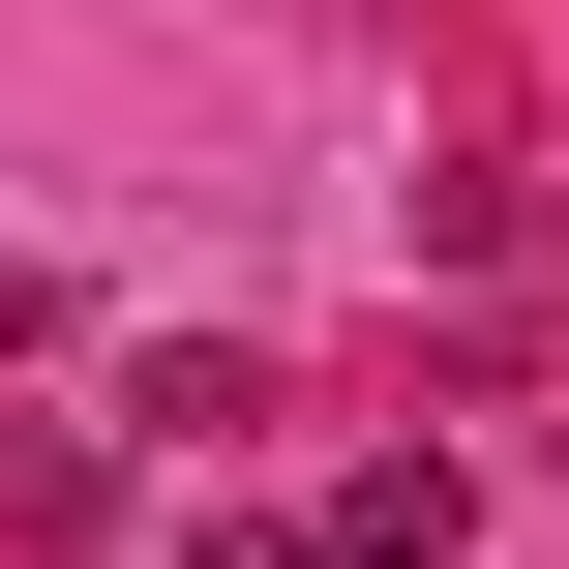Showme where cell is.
<instances>
[{"mask_svg": "<svg viewBox=\"0 0 569 569\" xmlns=\"http://www.w3.org/2000/svg\"><path fill=\"white\" fill-rule=\"evenodd\" d=\"M450 540H480V480H450V450H360V480H330V540H300V569H450Z\"/></svg>", "mask_w": 569, "mask_h": 569, "instance_id": "obj_1", "label": "cell"}, {"mask_svg": "<svg viewBox=\"0 0 569 569\" xmlns=\"http://www.w3.org/2000/svg\"><path fill=\"white\" fill-rule=\"evenodd\" d=\"M150 569H300V540H150Z\"/></svg>", "mask_w": 569, "mask_h": 569, "instance_id": "obj_2", "label": "cell"}]
</instances>
